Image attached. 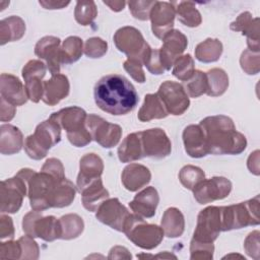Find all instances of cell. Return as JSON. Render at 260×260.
Masks as SVG:
<instances>
[{
  "label": "cell",
  "mask_w": 260,
  "mask_h": 260,
  "mask_svg": "<svg viewBox=\"0 0 260 260\" xmlns=\"http://www.w3.org/2000/svg\"><path fill=\"white\" fill-rule=\"evenodd\" d=\"M0 257L2 259H20L21 258V247L17 241L9 240L0 244Z\"/></svg>",
  "instance_id": "obj_50"
},
{
  "label": "cell",
  "mask_w": 260,
  "mask_h": 260,
  "mask_svg": "<svg viewBox=\"0 0 260 260\" xmlns=\"http://www.w3.org/2000/svg\"><path fill=\"white\" fill-rule=\"evenodd\" d=\"M129 214L128 209L118 198H108L96 209L95 217L102 223L118 232H123L124 223Z\"/></svg>",
  "instance_id": "obj_15"
},
{
  "label": "cell",
  "mask_w": 260,
  "mask_h": 260,
  "mask_svg": "<svg viewBox=\"0 0 260 260\" xmlns=\"http://www.w3.org/2000/svg\"><path fill=\"white\" fill-rule=\"evenodd\" d=\"M241 68L249 75H255L260 71L259 52H253L248 49L244 50L240 58Z\"/></svg>",
  "instance_id": "obj_44"
},
{
  "label": "cell",
  "mask_w": 260,
  "mask_h": 260,
  "mask_svg": "<svg viewBox=\"0 0 260 260\" xmlns=\"http://www.w3.org/2000/svg\"><path fill=\"white\" fill-rule=\"evenodd\" d=\"M158 202L157 190L154 187H146L135 195L129 206L135 214L143 218H150L155 214Z\"/></svg>",
  "instance_id": "obj_23"
},
{
  "label": "cell",
  "mask_w": 260,
  "mask_h": 260,
  "mask_svg": "<svg viewBox=\"0 0 260 260\" xmlns=\"http://www.w3.org/2000/svg\"><path fill=\"white\" fill-rule=\"evenodd\" d=\"M234 31H241L247 37L248 50L259 52V18H253L249 11L242 12L235 21L230 24Z\"/></svg>",
  "instance_id": "obj_20"
},
{
  "label": "cell",
  "mask_w": 260,
  "mask_h": 260,
  "mask_svg": "<svg viewBox=\"0 0 260 260\" xmlns=\"http://www.w3.org/2000/svg\"><path fill=\"white\" fill-rule=\"evenodd\" d=\"M47 66L41 60H29L22 68V77L23 79H27L32 76H38L44 78L47 72Z\"/></svg>",
  "instance_id": "obj_49"
},
{
  "label": "cell",
  "mask_w": 260,
  "mask_h": 260,
  "mask_svg": "<svg viewBox=\"0 0 260 260\" xmlns=\"http://www.w3.org/2000/svg\"><path fill=\"white\" fill-rule=\"evenodd\" d=\"M176 11L173 3L165 1H156L153 5L149 19L151 21V29L153 35L162 40V38L173 29Z\"/></svg>",
  "instance_id": "obj_17"
},
{
  "label": "cell",
  "mask_w": 260,
  "mask_h": 260,
  "mask_svg": "<svg viewBox=\"0 0 260 260\" xmlns=\"http://www.w3.org/2000/svg\"><path fill=\"white\" fill-rule=\"evenodd\" d=\"M104 171L103 159L95 153L84 154L79 161V174L76 180L77 190L80 191L86 185L100 179Z\"/></svg>",
  "instance_id": "obj_21"
},
{
  "label": "cell",
  "mask_w": 260,
  "mask_h": 260,
  "mask_svg": "<svg viewBox=\"0 0 260 260\" xmlns=\"http://www.w3.org/2000/svg\"><path fill=\"white\" fill-rule=\"evenodd\" d=\"M220 232L221 206H208L199 212L192 239L205 243H213Z\"/></svg>",
  "instance_id": "obj_11"
},
{
  "label": "cell",
  "mask_w": 260,
  "mask_h": 260,
  "mask_svg": "<svg viewBox=\"0 0 260 260\" xmlns=\"http://www.w3.org/2000/svg\"><path fill=\"white\" fill-rule=\"evenodd\" d=\"M175 11L179 21L186 26L197 27L202 21L201 14L192 1L179 2L175 7Z\"/></svg>",
  "instance_id": "obj_37"
},
{
  "label": "cell",
  "mask_w": 260,
  "mask_h": 260,
  "mask_svg": "<svg viewBox=\"0 0 260 260\" xmlns=\"http://www.w3.org/2000/svg\"><path fill=\"white\" fill-rule=\"evenodd\" d=\"M123 233L137 247L151 250L157 247L164 239V231L157 224L147 223L143 217L133 213L127 217Z\"/></svg>",
  "instance_id": "obj_7"
},
{
  "label": "cell",
  "mask_w": 260,
  "mask_h": 260,
  "mask_svg": "<svg viewBox=\"0 0 260 260\" xmlns=\"http://www.w3.org/2000/svg\"><path fill=\"white\" fill-rule=\"evenodd\" d=\"M62 235V240H72L80 236L84 230L83 219L76 213H69L59 218Z\"/></svg>",
  "instance_id": "obj_38"
},
{
  "label": "cell",
  "mask_w": 260,
  "mask_h": 260,
  "mask_svg": "<svg viewBox=\"0 0 260 260\" xmlns=\"http://www.w3.org/2000/svg\"><path fill=\"white\" fill-rule=\"evenodd\" d=\"M140 138L144 156L160 159L171 154V140L161 128L140 131Z\"/></svg>",
  "instance_id": "obj_14"
},
{
  "label": "cell",
  "mask_w": 260,
  "mask_h": 260,
  "mask_svg": "<svg viewBox=\"0 0 260 260\" xmlns=\"http://www.w3.org/2000/svg\"><path fill=\"white\" fill-rule=\"evenodd\" d=\"M184 88L190 98H198L207 91V78L205 72L195 70L193 76L185 81Z\"/></svg>",
  "instance_id": "obj_42"
},
{
  "label": "cell",
  "mask_w": 260,
  "mask_h": 260,
  "mask_svg": "<svg viewBox=\"0 0 260 260\" xmlns=\"http://www.w3.org/2000/svg\"><path fill=\"white\" fill-rule=\"evenodd\" d=\"M213 243H205L192 239L190 243L191 260H210L213 258Z\"/></svg>",
  "instance_id": "obj_43"
},
{
  "label": "cell",
  "mask_w": 260,
  "mask_h": 260,
  "mask_svg": "<svg viewBox=\"0 0 260 260\" xmlns=\"http://www.w3.org/2000/svg\"><path fill=\"white\" fill-rule=\"evenodd\" d=\"M24 86L28 100L32 103H39L44 93V81L42 77L32 76L24 80Z\"/></svg>",
  "instance_id": "obj_47"
},
{
  "label": "cell",
  "mask_w": 260,
  "mask_h": 260,
  "mask_svg": "<svg viewBox=\"0 0 260 260\" xmlns=\"http://www.w3.org/2000/svg\"><path fill=\"white\" fill-rule=\"evenodd\" d=\"M156 94L161 101L168 114L180 116L184 114L190 106L189 96L184 86L179 82L170 80L162 82L159 85Z\"/></svg>",
  "instance_id": "obj_12"
},
{
  "label": "cell",
  "mask_w": 260,
  "mask_h": 260,
  "mask_svg": "<svg viewBox=\"0 0 260 260\" xmlns=\"http://www.w3.org/2000/svg\"><path fill=\"white\" fill-rule=\"evenodd\" d=\"M150 171L140 164H130L126 166L121 175L123 186L130 192H135L143 188L150 182Z\"/></svg>",
  "instance_id": "obj_25"
},
{
  "label": "cell",
  "mask_w": 260,
  "mask_h": 260,
  "mask_svg": "<svg viewBox=\"0 0 260 260\" xmlns=\"http://www.w3.org/2000/svg\"><path fill=\"white\" fill-rule=\"evenodd\" d=\"M205 179V173L199 167L192 165L184 166L179 172V180L181 184L188 190L193 191L194 188Z\"/></svg>",
  "instance_id": "obj_39"
},
{
  "label": "cell",
  "mask_w": 260,
  "mask_h": 260,
  "mask_svg": "<svg viewBox=\"0 0 260 260\" xmlns=\"http://www.w3.org/2000/svg\"><path fill=\"white\" fill-rule=\"evenodd\" d=\"M85 124L92 140L105 148L116 146L122 137V128L119 125L112 124L95 114L87 115Z\"/></svg>",
  "instance_id": "obj_10"
},
{
  "label": "cell",
  "mask_w": 260,
  "mask_h": 260,
  "mask_svg": "<svg viewBox=\"0 0 260 260\" xmlns=\"http://www.w3.org/2000/svg\"><path fill=\"white\" fill-rule=\"evenodd\" d=\"M60 39L54 36H46L38 41L35 46V54L46 62V66L52 75L60 71Z\"/></svg>",
  "instance_id": "obj_18"
},
{
  "label": "cell",
  "mask_w": 260,
  "mask_h": 260,
  "mask_svg": "<svg viewBox=\"0 0 260 260\" xmlns=\"http://www.w3.org/2000/svg\"><path fill=\"white\" fill-rule=\"evenodd\" d=\"M14 237V226L12 218L8 215H0V238L12 239Z\"/></svg>",
  "instance_id": "obj_55"
},
{
  "label": "cell",
  "mask_w": 260,
  "mask_h": 260,
  "mask_svg": "<svg viewBox=\"0 0 260 260\" xmlns=\"http://www.w3.org/2000/svg\"><path fill=\"white\" fill-rule=\"evenodd\" d=\"M75 194L76 188L73 183L66 178L63 179L56 185V188L54 190L51 201L52 207L62 208L69 206L73 202Z\"/></svg>",
  "instance_id": "obj_34"
},
{
  "label": "cell",
  "mask_w": 260,
  "mask_h": 260,
  "mask_svg": "<svg viewBox=\"0 0 260 260\" xmlns=\"http://www.w3.org/2000/svg\"><path fill=\"white\" fill-rule=\"evenodd\" d=\"M98 15L96 5L93 1H77L74 9L75 20L83 25H90Z\"/></svg>",
  "instance_id": "obj_40"
},
{
  "label": "cell",
  "mask_w": 260,
  "mask_h": 260,
  "mask_svg": "<svg viewBox=\"0 0 260 260\" xmlns=\"http://www.w3.org/2000/svg\"><path fill=\"white\" fill-rule=\"evenodd\" d=\"M232 191V183L224 177L204 179L193 190L194 198L199 204H207L224 199Z\"/></svg>",
  "instance_id": "obj_13"
},
{
  "label": "cell",
  "mask_w": 260,
  "mask_h": 260,
  "mask_svg": "<svg viewBox=\"0 0 260 260\" xmlns=\"http://www.w3.org/2000/svg\"><path fill=\"white\" fill-rule=\"evenodd\" d=\"M108 51V44L99 37H92L86 40L83 52L89 58H101Z\"/></svg>",
  "instance_id": "obj_45"
},
{
  "label": "cell",
  "mask_w": 260,
  "mask_h": 260,
  "mask_svg": "<svg viewBox=\"0 0 260 260\" xmlns=\"http://www.w3.org/2000/svg\"><path fill=\"white\" fill-rule=\"evenodd\" d=\"M160 226L168 238H178L185 230V218L181 210L176 207L168 208L161 217Z\"/></svg>",
  "instance_id": "obj_30"
},
{
  "label": "cell",
  "mask_w": 260,
  "mask_h": 260,
  "mask_svg": "<svg viewBox=\"0 0 260 260\" xmlns=\"http://www.w3.org/2000/svg\"><path fill=\"white\" fill-rule=\"evenodd\" d=\"M247 166L251 173H253L256 176L259 175L260 172H259V150L258 149L250 154L247 160Z\"/></svg>",
  "instance_id": "obj_58"
},
{
  "label": "cell",
  "mask_w": 260,
  "mask_h": 260,
  "mask_svg": "<svg viewBox=\"0 0 260 260\" xmlns=\"http://www.w3.org/2000/svg\"><path fill=\"white\" fill-rule=\"evenodd\" d=\"M0 93L1 98L15 107L24 105L28 100L25 86L19 78L8 73H2L0 76Z\"/></svg>",
  "instance_id": "obj_22"
},
{
  "label": "cell",
  "mask_w": 260,
  "mask_h": 260,
  "mask_svg": "<svg viewBox=\"0 0 260 260\" xmlns=\"http://www.w3.org/2000/svg\"><path fill=\"white\" fill-rule=\"evenodd\" d=\"M79 193L81 194L82 204L88 211H96L99 206L110 198L109 191L104 187L101 178L86 185Z\"/></svg>",
  "instance_id": "obj_27"
},
{
  "label": "cell",
  "mask_w": 260,
  "mask_h": 260,
  "mask_svg": "<svg viewBox=\"0 0 260 260\" xmlns=\"http://www.w3.org/2000/svg\"><path fill=\"white\" fill-rule=\"evenodd\" d=\"M199 125L205 134L209 153L240 154L247 147L245 135L237 131L234 121L228 116H209Z\"/></svg>",
  "instance_id": "obj_2"
},
{
  "label": "cell",
  "mask_w": 260,
  "mask_h": 260,
  "mask_svg": "<svg viewBox=\"0 0 260 260\" xmlns=\"http://www.w3.org/2000/svg\"><path fill=\"white\" fill-rule=\"evenodd\" d=\"M114 43L117 49L128 57V60L137 61L143 65L152 51L140 30L133 26L119 28L114 35Z\"/></svg>",
  "instance_id": "obj_8"
},
{
  "label": "cell",
  "mask_w": 260,
  "mask_h": 260,
  "mask_svg": "<svg viewBox=\"0 0 260 260\" xmlns=\"http://www.w3.org/2000/svg\"><path fill=\"white\" fill-rule=\"evenodd\" d=\"M187 46V37L178 29L173 28L162 38V47L158 51L161 65L166 71L173 67L174 62L182 56Z\"/></svg>",
  "instance_id": "obj_16"
},
{
  "label": "cell",
  "mask_w": 260,
  "mask_h": 260,
  "mask_svg": "<svg viewBox=\"0 0 260 260\" xmlns=\"http://www.w3.org/2000/svg\"><path fill=\"white\" fill-rule=\"evenodd\" d=\"M59 182L46 172H35L28 181L27 189V196L32 210L43 211L52 207V196Z\"/></svg>",
  "instance_id": "obj_9"
},
{
  "label": "cell",
  "mask_w": 260,
  "mask_h": 260,
  "mask_svg": "<svg viewBox=\"0 0 260 260\" xmlns=\"http://www.w3.org/2000/svg\"><path fill=\"white\" fill-rule=\"evenodd\" d=\"M222 53V44L218 39L208 38L195 48V57L202 63L216 62Z\"/></svg>",
  "instance_id": "obj_33"
},
{
  "label": "cell",
  "mask_w": 260,
  "mask_h": 260,
  "mask_svg": "<svg viewBox=\"0 0 260 260\" xmlns=\"http://www.w3.org/2000/svg\"><path fill=\"white\" fill-rule=\"evenodd\" d=\"M18 242L21 247V258L27 260H36L40 256V248L38 243L34 240L32 237L25 235L18 239Z\"/></svg>",
  "instance_id": "obj_48"
},
{
  "label": "cell",
  "mask_w": 260,
  "mask_h": 260,
  "mask_svg": "<svg viewBox=\"0 0 260 260\" xmlns=\"http://www.w3.org/2000/svg\"><path fill=\"white\" fill-rule=\"evenodd\" d=\"M61 140V127L51 119L40 123L34 134L27 136L24 141L26 154L36 160L44 158L49 149Z\"/></svg>",
  "instance_id": "obj_6"
},
{
  "label": "cell",
  "mask_w": 260,
  "mask_h": 260,
  "mask_svg": "<svg viewBox=\"0 0 260 260\" xmlns=\"http://www.w3.org/2000/svg\"><path fill=\"white\" fill-rule=\"evenodd\" d=\"M41 171L50 174L51 176H53L58 181H61V180L65 179L64 167H63L61 160L58 159V158H55V157L48 158L45 161V164L43 165Z\"/></svg>",
  "instance_id": "obj_51"
},
{
  "label": "cell",
  "mask_w": 260,
  "mask_h": 260,
  "mask_svg": "<svg viewBox=\"0 0 260 260\" xmlns=\"http://www.w3.org/2000/svg\"><path fill=\"white\" fill-rule=\"evenodd\" d=\"M25 32V22L19 16L12 15L0 21V45L20 40Z\"/></svg>",
  "instance_id": "obj_31"
},
{
  "label": "cell",
  "mask_w": 260,
  "mask_h": 260,
  "mask_svg": "<svg viewBox=\"0 0 260 260\" xmlns=\"http://www.w3.org/2000/svg\"><path fill=\"white\" fill-rule=\"evenodd\" d=\"M70 90L68 77L64 74H55L49 80L44 81L43 102L49 106H55L67 98Z\"/></svg>",
  "instance_id": "obj_24"
},
{
  "label": "cell",
  "mask_w": 260,
  "mask_h": 260,
  "mask_svg": "<svg viewBox=\"0 0 260 260\" xmlns=\"http://www.w3.org/2000/svg\"><path fill=\"white\" fill-rule=\"evenodd\" d=\"M93 96L102 111L115 116L132 112L139 101L133 84L120 74L103 76L94 85Z\"/></svg>",
  "instance_id": "obj_1"
},
{
  "label": "cell",
  "mask_w": 260,
  "mask_h": 260,
  "mask_svg": "<svg viewBox=\"0 0 260 260\" xmlns=\"http://www.w3.org/2000/svg\"><path fill=\"white\" fill-rule=\"evenodd\" d=\"M259 231H253L247 236L244 242L245 252L255 260L259 259Z\"/></svg>",
  "instance_id": "obj_52"
},
{
  "label": "cell",
  "mask_w": 260,
  "mask_h": 260,
  "mask_svg": "<svg viewBox=\"0 0 260 260\" xmlns=\"http://www.w3.org/2000/svg\"><path fill=\"white\" fill-rule=\"evenodd\" d=\"M145 66L147 68V70L155 75H160L162 73H165V68L161 65L160 62V58H159V51L157 49H152L150 56L148 57Z\"/></svg>",
  "instance_id": "obj_54"
},
{
  "label": "cell",
  "mask_w": 260,
  "mask_h": 260,
  "mask_svg": "<svg viewBox=\"0 0 260 260\" xmlns=\"http://www.w3.org/2000/svg\"><path fill=\"white\" fill-rule=\"evenodd\" d=\"M183 142L187 154L194 158H200L209 153L205 134L200 125H188L183 131Z\"/></svg>",
  "instance_id": "obj_19"
},
{
  "label": "cell",
  "mask_w": 260,
  "mask_h": 260,
  "mask_svg": "<svg viewBox=\"0 0 260 260\" xmlns=\"http://www.w3.org/2000/svg\"><path fill=\"white\" fill-rule=\"evenodd\" d=\"M83 42L79 37H68L60 48L61 63L68 65L78 61L83 53Z\"/></svg>",
  "instance_id": "obj_36"
},
{
  "label": "cell",
  "mask_w": 260,
  "mask_h": 260,
  "mask_svg": "<svg viewBox=\"0 0 260 260\" xmlns=\"http://www.w3.org/2000/svg\"><path fill=\"white\" fill-rule=\"evenodd\" d=\"M194 71V60L190 54L180 56L173 64L172 73L181 81L189 80L193 76Z\"/></svg>",
  "instance_id": "obj_41"
},
{
  "label": "cell",
  "mask_w": 260,
  "mask_h": 260,
  "mask_svg": "<svg viewBox=\"0 0 260 260\" xmlns=\"http://www.w3.org/2000/svg\"><path fill=\"white\" fill-rule=\"evenodd\" d=\"M143 64L137 61L133 60H126L123 64L124 69L127 71V73L137 82L143 83L145 81V74L142 69Z\"/></svg>",
  "instance_id": "obj_53"
},
{
  "label": "cell",
  "mask_w": 260,
  "mask_h": 260,
  "mask_svg": "<svg viewBox=\"0 0 260 260\" xmlns=\"http://www.w3.org/2000/svg\"><path fill=\"white\" fill-rule=\"evenodd\" d=\"M118 157L122 162H132L144 157L140 132L128 134L118 148Z\"/></svg>",
  "instance_id": "obj_29"
},
{
  "label": "cell",
  "mask_w": 260,
  "mask_h": 260,
  "mask_svg": "<svg viewBox=\"0 0 260 260\" xmlns=\"http://www.w3.org/2000/svg\"><path fill=\"white\" fill-rule=\"evenodd\" d=\"M23 145V136L17 127L11 124H2L0 126V152L2 154L17 153Z\"/></svg>",
  "instance_id": "obj_28"
},
{
  "label": "cell",
  "mask_w": 260,
  "mask_h": 260,
  "mask_svg": "<svg viewBox=\"0 0 260 260\" xmlns=\"http://www.w3.org/2000/svg\"><path fill=\"white\" fill-rule=\"evenodd\" d=\"M161 101L156 93H148L144 98V102L138 111L137 118L141 122H148L153 119H164L168 116Z\"/></svg>",
  "instance_id": "obj_32"
},
{
  "label": "cell",
  "mask_w": 260,
  "mask_h": 260,
  "mask_svg": "<svg viewBox=\"0 0 260 260\" xmlns=\"http://www.w3.org/2000/svg\"><path fill=\"white\" fill-rule=\"evenodd\" d=\"M62 230L59 219L53 215L38 217L28 234L32 238H40L46 242H52L61 239Z\"/></svg>",
  "instance_id": "obj_26"
},
{
  "label": "cell",
  "mask_w": 260,
  "mask_h": 260,
  "mask_svg": "<svg viewBox=\"0 0 260 260\" xmlns=\"http://www.w3.org/2000/svg\"><path fill=\"white\" fill-rule=\"evenodd\" d=\"M259 203V195H256L245 202L221 206V232L258 225Z\"/></svg>",
  "instance_id": "obj_5"
},
{
  "label": "cell",
  "mask_w": 260,
  "mask_h": 260,
  "mask_svg": "<svg viewBox=\"0 0 260 260\" xmlns=\"http://www.w3.org/2000/svg\"><path fill=\"white\" fill-rule=\"evenodd\" d=\"M207 91L209 96H219L225 92L229 87V76L221 68H212L206 73Z\"/></svg>",
  "instance_id": "obj_35"
},
{
  "label": "cell",
  "mask_w": 260,
  "mask_h": 260,
  "mask_svg": "<svg viewBox=\"0 0 260 260\" xmlns=\"http://www.w3.org/2000/svg\"><path fill=\"white\" fill-rule=\"evenodd\" d=\"M155 0H138V1H129L128 6L131 14L139 20L149 19L150 11L155 4Z\"/></svg>",
  "instance_id": "obj_46"
},
{
  "label": "cell",
  "mask_w": 260,
  "mask_h": 260,
  "mask_svg": "<svg viewBox=\"0 0 260 260\" xmlns=\"http://www.w3.org/2000/svg\"><path fill=\"white\" fill-rule=\"evenodd\" d=\"M35 171L28 168L21 169L17 174L1 182L0 186V211L2 213L17 212L27 195L28 181Z\"/></svg>",
  "instance_id": "obj_4"
},
{
  "label": "cell",
  "mask_w": 260,
  "mask_h": 260,
  "mask_svg": "<svg viewBox=\"0 0 260 260\" xmlns=\"http://www.w3.org/2000/svg\"><path fill=\"white\" fill-rule=\"evenodd\" d=\"M132 256L127 248L123 246H115L113 247L110 252L108 259H131Z\"/></svg>",
  "instance_id": "obj_57"
},
{
  "label": "cell",
  "mask_w": 260,
  "mask_h": 260,
  "mask_svg": "<svg viewBox=\"0 0 260 260\" xmlns=\"http://www.w3.org/2000/svg\"><path fill=\"white\" fill-rule=\"evenodd\" d=\"M86 112L76 106L61 109L53 113L49 119L56 122L64 129L69 142L76 147H83L91 140V135L86 127Z\"/></svg>",
  "instance_id": "obj_3"
},
{
  "label": "cell",
  "mask_w": 260,
  "mask_h": 260,
  "mask_svg": "<svg viewBox=\"0 0 260 260\" xmlns=\"http://www.w3.org/2000/svg\"><path fill=\"white\" fill-rule=\"evenodd\" d=\"M16 113V108L3 98L0 99V120L1 122L11 121Z\"/></svg>",
  "instance_id": "obj_56"
},
{
  "label": "cell",
  "mask_w": 260,
  "mask_h": 260,
  "mask_svg": "<svg viewBox=\"0 0 260 260\" xmlns=\"http://www.w3.org/2000/svg\"><path fill=\"white\" fill-rule=\"evenodd\" d=\"M104 4L109 6L111 10L118 12L124 9L126 2L125 1H104Z\"/></svg>",
  "instance_id": "obj_60"
},
{
  "label": "cell",
  "mask_w": 260,
  "mask_h": 260,
  "mask_svg": "<svg viewBox=\"0 0 260 260\" xmlns=\"http://www.w3.org/2000/svg\"><path fill=\"white\" fill-rule=\"evenodd\" d=\"M40 5H42L46 9H61L66 7L70 1H56V0H41L39 1Z\"/></svg>",
  "instance_id": "obj_59"
}]
</instances>
